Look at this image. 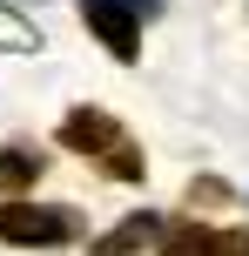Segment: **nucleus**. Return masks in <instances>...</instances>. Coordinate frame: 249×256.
<instances>
[{"mask_svg":"<svg viewBox=\"0 0 249 256\" xmlns=\"http://www.w3.org/2000/svg\"><path fill=\"white\" fill-rule=\"evenodd\" d=\"M54 142H61V148H74L81 162H101L115 182H142V176H148V162H142V148H135V135L108 115V108H67L61 128H54Z\"/></svg>","mask_w":249,"mask_h":256,"instance_id":"obj_1","label":"nucleus"},{"mask_svg":"<svg viewBox=\"0 0 249 256\" xmlns=\"http://www.w3.org/2000/svg\"><path fill=\"white\" fill-rule=\"evenodd\" d=\"M81 236V216L74 209H54V202H27V196H13V202H0V243L13 250H61Z\"/></svg>","mask_w":249,"mask_h":256,"instance_id":"obj_2","label":"nucleus"},{"mask_svg":"<svg viewBox=\"0 0 249 256\" xmlns=\"http://www.w3.org/2000/svg\"><path fill=\"white\" fill-rule=\"evenodd\" d=\"M81 20H88V34L101 40V48L115 54L121 68H128V61H142V20H135L121 0H81Z\"/></svg>","mask_w":249,"mask_h":256,"instance_id":"obj_3","label":"nucleus"},{"mask_svg":"<svg viewBox=\"0 0 249 256\" xmlns=\"http://www.w3.org/2000/svg\"><path fill=\"white\" fill-rule=\"evenodd\" d=\"M155 256H216V230L196 216H169L155 236Z\"/></svg>","mask_w":249,"mask_h":256,"instance_id":"obj_4","label":"nucleus"},{"mask_svg":"<svg viewBox=\"0 0 249 256\" xmlns=\"http://www.w3.org/2000/svg\"><path fill=\"white\" fill-rule=\"evenodd\" d=\"M34 182H40V148L34 142H7L0 148V196H34Z\"/></svg>","mask_w":249,"mask_h":256,"instance_id":"obj_5","label":"nucleus"},{"mask_svg":"<svg viewBox=\"0 0 249 256\" xmlns=\"http://www.w3.org/2000/svg\"><path fill=\"white\" fill-rule=\"evenodd\" d=\"M0 48H7V54H40L47 40H40V27L27 20V14H13L7 0H0Z\"/></svg>","mask_w":249,"mask_h":256,"instance_id":"obj_6","label":"nucleus"},{"mask_svg":"<svg viewBox=\"0 0 249 256\" xmlns=\"http://www.w3.org/2000/svg\"><path fill=\"white\" fill-rule=\"evenodd\" d=\"M189 202H196V209H216V202H229V182H223V176H202V182H189Z\"/></svg>","mask_w":249,"mask_h":256,"instance_id":"obj_7","label":"nucleus"},{"mask_svg":"<svg viewBox=\"0 0 249 256\" xmlns=\"http://www.w3.org/2000/svg\"><path fill=\"white\" fill-rule=\"evenodd\" d=\"M216 256H249V230H216Z\"/></svg>","mask_w":249,"mask_h":256,"instance_id":"obj_8","label":"nucleus"},{"mask_svg":"<svg viewBox=\"0 0 249 256\" xmlns=\"http://www.w3.org/2000/svg\"><path fill=\"white\" fill-rule=\"evenodd\" d=\"M121 7H128V14H135V20H148V14H155V7H162V0H121Z\"/></svg>","mask_w":249,"mask_h":256,"instance_id":"obj_9","label":"nucleus"}]
</instances>
